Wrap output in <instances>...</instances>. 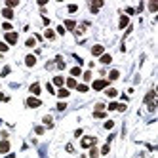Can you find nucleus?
<instances>
[{"mask_svg": "<svg viewBox=\"0 0 158 158\" xmlns=\"http://www.w3.org/2000/svg\"><path fill=\"white\" fill-rule=\"evenodd\" d=\"M95 143H97V139H95V137H92V135H88V137H84V139L80 141L82 149H92V147H95Z\"/></svg>", "mask_w": 158, "mask_h": 158, "instance_id": "nucleus-1", "label": "nucleus"}, {"mask_svg": "<svg viewBox=\"0 0 158 158\" xmlns=\"http://www.w3.org/2000/svg\"><path fill=\"white\" fill-rule=\"evenodd\" d=\"M25 103H27V107H29V109H38L40 105H42V101H40L38 97H29Z\"/></svg>", "mask_w": 158, "mask_h": 158, "instance_id": "nucleus-2", "label": "nucleus"}, {"mask_svg": "<svg viewBox=\"0 0 158 158\" xmlns=\"http://www.w3.org/2000/svg\"><path fill=\"white\" fill-rule=\"evenodd\" d=\"M109 86V80H95L93 84H92V88L95 90V92H99V90H105Z\"/></svg>", "mask_w": 158, "mask_h": 158, "instance_id": "nucleus-3", "label": "nucleus"}, {"mask_svg": "<svg viewBox=\"0 0 158 158\" xmlns=\"http://www.w3.org/2000/svg\"><path fill=\"white\" fill-rule=\"evenodd\" d=\"M4 38H6V44H15L19 36H17V32H6Z\"/></svg>", "mask_w": 158, "mask_h": 158, "instance_id": "nucleus-4", "label": "nucleus"}, {"mask_svg": "<svg viewBox=\"0 0 158 158\" xmlns=\"http://www.w3.org/2000/svg\"><path fill=\"white\" fill-rule=\"evenodd\" d=\"M8 151H10V141L2 139V141H0V154H6Z\"/></svg>", "mask_w": 158, "mask_h": 158, "instance_id": "nucleus-5", "label": "nucleus"}, {"mask_svg": "<svg viewBox=\"0 0 158 158\" xmlns=\"http://www.w3.org/2000/svg\"><path fill=\"white\" fill-rule=\"evenodd\" d=\"M103 51H105V48H103L101 44H95L93 48H92V55H95V57H97V55H103Z\"/></svg>", "mask_w": 158, "mask_h": 158, "instance_id": "nucleus-6", "label": "nucleus"}, {"mask_svg": "<svg viewBox=\"0 0 158 158\" xmlns=\"http://www.w3.org/2000/svg\"><path fill=\"white\" fill-rule=\"evenodd\" d=\"M154 97H156V92H154V90H151V92H149V93L145 95V103H147V105L154 103Z\"/></svg>", "mask_w": 158, "mask_h": 158, "instance_id": "nucleus-7", "label": "nucleus"}, {"mask_svg": "<svg viewBox=\"0 0 158 158\" xmlns=\"http://www.w3.org/2000/svg\"><path fill=\"white\" fill-rule=\"evenodd\" d=\"M29 92H31V93L34 95V97H36V95H40V84H38V82L31 84V88H29Z\"/></svg>", "mask_w": 158, "mask_h": 158, "instance_id": "nucleus-8", "label": "nucleus"}, {"mask_svg": "<svg viewBox=\"0 0 158 158\" xmlns=\"http://www.w3.org/2000/svg\"><path fill=\"white\" fill-rule=\"evenodd\" d=\"M118 78H120V70L113 69L111 72H109V82H113V80H118Z\"/></svg>", "mask_w": 158, "mask_h": 158, "instance_id": "nucleus-9", "label": "nucleus"}, {"mask_svg": "<svg viewBox=\"0 0 158 158\" xmlns=\"http://www.w3.org/2000/svg\"><path fill=\"white\" fill-rule=\"evenodd\" d=\"M25 65L27 67H34V65H36V57L34 55H27L25 57Z\"/></svg>", "mask_w": 158, "mask_h": 158, "instance_id": "nucleus-10", "label": "nucleus"}, {"mask_svg": "<svg viewBox=\"0 0 158 158\" xmlns=\"http://www.w3.org/2000/svg\"><path fill=\"white\" fill-rule=\"evenodd\" d=\"M63 29H69V31H74V29H76V23L72 21V19H67V21H65V27H63Z\"/></svg>", "mask_w": 158, "mask_h": 158, "instance_id": "nucleus-11", "label": "nucleus"}, {"mask_svg": "<svg viewBox=\"0 0 158 158\" xmlns=\"http://www.w3.org/2000/svg\"><path fill=\"white\" fill-rule=\"evenodd\" d=\"M57 97H61V99L69 97V90H67V88H59V90H57Z\"/></svg>", "mask_w": 158, "mask_h": 158, "instance_id": "nucleus-12", "label": "nucleus"}, {"mask_svg": "<svg viewBox=\"0 0 158 158\" xmlns=\"http://www.w3.org/2000/svg\"><path fill=\"white\" fill-rule=\"evenodd\" d=\"M103 6V2H92V6H90V10H92V13H97V10Z\"/></svg>", "mask_w": 158, "mask_h": 158, "instance_id": "nucleus-13", "label": "nucleus"}, {"mask_svg": "<svg viewBox=\"0 0 158 158\" xmlns=\"http://www.w3.org/2000/svg\"><path fill=\"white\" fill-rule=\"evenodd\" d=\"M2 15H4L6 19H13V12L10 10V8H4V10H2Z\"/></svg>", "mask_w": 158, "mask_h": 158, "instance_id": "nucleus-14", "label": "nucleus"}, {"mask_svg": "<svg viewBox=\"0 0 158 158\" xmlns=\"http://www.w3.org/2000/svg\"><path fill=\"white\" fill-rule=\"evenodd\" d=\"M128 23H130V17H128V15H122V17H120V23H118V27H120V29H124Z\"/></svg>", "mask_w": 158, "mask_h": 158, "instance_id": "nucleus-15", "label": "nucleus"}, {"mask_svg": "<svg viewBox=\"0 0 158 158\" xmlns=\"http://www.w3.org/2000/svg\"><path fill=\"white\" fill-rule=\"evenodd\" d=\"M55 61H57V69H61V70H63L65 67H67V65H65V61H63V57H61V55H57V57H55Z\"/></svg>", "mask_w": 158, "mask_h": 158, "instance_id": "nucleus-16", "label": "nucleus"}, {"mask_svg": "<svg viewBox=\"0 0 158 158\" xmlns=\"http://www.w3.org/2000/svg\"><path fill=\"white\" fill-rule=\"evenodd\" d=\"M111 61H113V57L109 55V53H103V55H101V63L103 65H109Z\"/></svg>", "mask_w": 158, "mask_h": 158, "instance_id": "nucleus-17", "label": "nucleus"}, {"mask_svg": "<svg viewBox=\"0 0 158 158\" xmlns=\"http://www.w3.org/2000/svg\"><path fill=\"white\" fill-rule=\"evenodd\" d=\"M70 74H72V78H74V76H80L82 74V69H80V67H72V69H70Z\"/></svg>", "mask_w": 158, "mask_h": 158, "instance_id": "nucleus-18", "label": "nucleus"}, {"mask_svg": "<svg viewBox=\"0 0 158 158\" xmlns=\"http://www.w3.org/2000/svg\"><path fill=\"white\" fill-rule=\"evenodd\" d=\"M105 93H107L109 97L113 99V97H116V95H118V92H116V90H114V88H107V92H105Z\"/></svg>", "mask_w": 158, "mask_h": 158, "instance_id": "nucleus-19", "label": "nucleus"}, {"mask_svg": "<svg viewBox=\"0 0 158 158\" xmlns=\"http://www.w3.org/2000/svg\"><path fill=\"white\" fill-rule=\"evenodd\" d=\"M53 84H55V86H63L65 78H63V76H55V78H53Z\"/></svg>", "mask_w": 158, "mask_h": 158, "instance_id": "nucleus-20", "label": "nucleus"}, {"mask_svg": "<svg viewBox=\"0 0 158 158\" xmlns=\"http://www.w3.org/2000/svg\"><path fill=\"white\" fill-rule=\"evenodd\" d=\"M44 36H46V38H48V40H53V38H55V32L51 31V29H48V31H46V32H44Z\"/></svg>", "mask_w": 158, "mask_h": 158, "instance_id": "nucleus-21", "label": "nucleus"}, {"mask_svg": "<svg viewBox=\"0 0 158 158\" xmlns=\"http://www.w3.org/2000/svg\"><path fill=\"white\" fill-rule=\"evenodd\" d=\"M76 90H78L80 93H86V92H88V86H86V84H76Z\"/></svg>", "mask_w": 158, "mask_h": 158, "instance_id": "nucleus-22", "label": "nucleus"}, {"mask_svg": "<svg viewBox=\"0 0 158 158\" xmlns=\"http://www.w3.org/2000/svg\"><path fill=\"white\" fill-rule=\"evenodd\" d=\"M25 46L27 48H34V46H36V38H29V40L25 42Z\"/></svg>", "mask_w": 158, "mask_h": 158, "instance_id": "nucleus-23", "label": "nucleus"}, {"mask_svg": "<svg viewBox=\"0 0 158 158\" xmlns=\"http://www.w3.org/2000/svg\"><path fill=\"white\" fill-rule=\"evenodd\" d=\"M67 88H76V80L70 76V78H67Z\"/></svg>", "mask_w": 158, "mask_h": 158, "instance_id": "nucleus-24", "label": "nucleus"}, {"mask_svg": "<svg viewBox=\"0 0 158 158\" xmlns=\"http://www.w3.org/2000/svg\"><path fill=\"white\" fill-rule=\"evenodd\" d=\"M44 124H46L48 128L53 126V120H51V116H48V114H46V116H44Z\"/></svg>", "mask_w": 158, "mask_h": 158, "instance_id": "nucleus-25", "label": "nucleus"}, {"mask_svg": "<svg viewBox=\"0 0 158 158\" xmlns=\"http://www.w3.org/2000/svg\"><path fill=\"white\" fill-rule=\"evenodd\" d=\"M90 156H92V158H97V156H99V151H97L95 147H92V149H90Z\"/></svg>", "mask_w": 158, "mask_h": 158, "instance_id": "nucleus-26", "label": "nucleus"}, {"mask_svg": "<svg viewBox=\"0 0 158 158\" xmlns=\"http://www.w3.org/2000/svg\"><path fill=\"white\" fill-rule=\"evenodd\" d=\"M17 4H19L17 0H8V2H6V6L10 8V10H12V8H15V6H17Z\"/></svg>", "mask_w": 158, "mask_h": 158, "instance_id": "nucleus-27", "label": "nucleus"}, {"mask_svg": "<svg viewBox=\"0 0 158 158\" xmlns=\"http://www.w3.org/2000/svg\"><path fill=\"white\" fill-rule=\"evenodd\" d=\"M93 118H105V111H95Z\"/></svg>", "mask_w": 158, "mask_h": 158, "instance_id": "nucleus-28", "label": "nucleus"}, {"mask_svg": "<svg viewBox=\"0 0 158 158\" xmlns=\"http://www.w3.org/2000/svg\"><path fill=\"white\" fill-rule=\"evenodd\" d=\"M149 10H151V12L154 13V12L158 10V2H151V4H149Z\"/></svg>", "mask_w": 158, "mask_h": 158, "instance_id": "nucleus-29", "label": "nucleus"}, {"mask_svg": "<svg viewBox=\"0 0 158 158\" xmlns=\"http://www.w3.org/2000/svg\"><path fill=\"white\" fill-rule=\"evenodd\" d=\"M103 128H105V130H113V128H114V122H113V120H107Z\"/></svg>", "mask_w": 158, "mask_h": 158, "instance_id": "nucleus-30", "label": "nucleus"}, {"mask_svg": "<svg viewBox=\"0 0 158 158\" xmlns=\"http://www.w3.org/2000/svg\"><path fill=\"white\" fill-rule=\"evenodd\" d=\"M8 50H10V46L6 42H0V51H8Z\"/></svg>", "mask_w": 158, "mask_h": 158, "instance_id": "nucleus-31", "label": "nucleus"}, {"mask_svg": "<svg viewBox=\"0 0 158 158\" xmlns=\"http://www.w3.org/2000/svg\"><path fill=\"white\" fill-rule=\"evenodd\" d=\"M109 151H111V147H109V143H107V145L101 149V154H109Z\"/></svg>", "mask_w": 158, "mask_h": 158, "instance_id": "nucleus-32", "label": "nucleus"}, {"mask_svg": "<svg viewBox=\"0 0 158 158\" xmlns=\"http://www.w3.org/2000/svg\"><path fill=\"white\" fill-rule=\"evenodd\" d=\"M84 80H86V82H88V80H92V72H90V70H86V72H84Z\"/></svg>", "mask_w": 158, "mask_h": 158, "instance_id": "nucleus-33", "label": "nucleus"}, {"mask_svg": "<svg viewBox=\"0 0 158 158\" xmlns=\"http://www.w3.org/2000/svg\"><path fill=\"white\" fill-rule=\"evenodd\" d=\"M107 109H109V111H116V109H118V103H111Z\"/></svg>", "mask_w": 158, "mask_h": 158, "instance_id": "nucleus-34", "label": "nucleus"}, {"mask_svg": "<svg viewBox=\"0 0 158 158\" xmlns=\"http://www.w3.org/2000/svg\"><path fill=\"white\" fill-rule=\"evenodd\" d=\"M76 10H78V6H76V4H70V6H69V12H70V13H74Z\"/></svg>", "mask_w": 158, "mask_h": 158, "instance_id": "nucleus-35", "label": "nucleus"}, {"mask_svg": "<svg viewBox=\"0 0 158 158\" xmlns=\"http://www.w3.org/2000/svg\"><path fill=\"white\" fill-rule=\"evenodd\" d=\"M46 90H48L50 93H55V90H53V86H51V84H46Z\"/></svg>", "mask_w": 158, "mask_h": 158, "instance_id": "nucleus-36", "label": "nucleus"}, {"mask_svg": "<svg viewBox=\"0 0 158 158\" xmlns=\"http://www.w3.org/2000/svg\"><path fill=\"white\" fill-rule=\"evenodd\" d=\"M116 111H120V113H124V111H126V105H124V103H118V109H116Z\"/></svg>", "mask_w": 158, "mask_h": 158, "instance_id": "nucleus-37", "label": "nucleus"}, {"mask_svg": "<svg viewBox=\"0 0 158 158\" xmlns=\"http://www.w3.org/2000/svg\"><path fill=\"white\" fill-rule=\"evenodd\" d=\"M2 29H4V31H10V32H12V25H10V23H4V25H2Z\"/></svg>", "mask_w": 158, "mask_h": 158, "instance_id": "nucleus-38", "label": "nucleus"}, {"mask_svg": "<svg viewBox=\"0 0 158 158\" xmlns=\"http://www.w3.org/2000/svg\"><path fill=\"white\" fill-rule=\"evenodd\" d=\"M34 132L40 135V133H44V128H42V126H36V128H34Z\"/></svg>", "mask_w": 158, "mask_h": 158, "instance_id": "nucleus-39", "label": "nucleus"}, {"mask_svg": "<svg viewBox=\"0 0 158 158\" xmlns=\"http://www.w3.org/2000/svg\"><path fill=\"white\" fill-rule=\"evenodd\" d=\"M65 109H67L65 103H59V105H57V111H65Z\"/></svg>", "mask_w": 158, "mask_h": 158, "instance_id": "nucleus-40", "label": "nucleus"}, {"mask_svg": "<svg viewBox=\"0 0 158 158\" xmlns=\"http://www.w3.org/2000/svg\"><path fill=\"white\" fill-rule=\"evenodd\" d=\"M103 109H105L103 103H97V105H95V111H103Z\"/></svg>", "mask_w": 158, "mask_h": 158, "instance_id": "nucleus-41", "label": "nucleus"}, {"mask_svg": "<svg viewBox=\"0 0 158 158\" xmlns=\"http://www.w3.org/2000/svg\"><path fill=\"white\" fill-rule=\"evenodd\" d=\"M6 74H10V67H4V69H2V76H6Z\"/></svg>", "mask_w": 158, "mask_h": 158, "instance_id": "nucleus-42", "label": "nucleus"}, {"mask_svg": "<svg viewBox=\"0 0 158 158\" xmlns=\"http://www.w3.org/2000/svg\"><path fill=\"white\" fill-rule=\"evenodd\" d=\"M80 135H82V130L78 128V130H76V132H74V137H80Z\"/></svg>", "mask_w": 158, "mask_h": 158, "instance_id": "nucleus-43", "label": "nucleus"}, {"mask_svg": "<svg viewBox=\"0 0 158 158\" xmlns=\"http://www.w3.org/2000/svg\"><path fill=\"white\" fill-rule=\"evenodd\" d=\"M57 32H59V34H65V29H63V25H61V27H57Z\"/></svg>", "mask_w": 158, "mask_h": 158, "instance_id": "nucleus-44", "label": "nucleus"}, {"mask_svg": "<svg viewBox=\"0 0 158 158\" xmlns=\"http://www.w3.org/2000/svg\"><path fill=\"white\" fill-rule=\"evenodd\" d=\"M6 158H15V154H8V156Z\"/></svg>", "mask_w": 158, "mask_h": 158, "instance_id": "nucleus-45", "label": "nucleus"}]
</instances>
